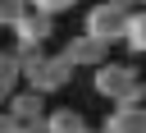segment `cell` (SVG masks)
<instances>
[{
	"mask_svg": "<svg viewBox=\"0 0 146 133\" xmlns=\"http://www.w3.org/2000/svg\"><path fill=\"white\" fill-rule=\"evenodd\" d=\"M73 83V64L64 60V50L59 55H36V60H27L23 64V87L27 92H41V96H55V92H64Z\"/></svg>",
	"mask_w": 146,
	"mask_h": 133,
	"instance_id": "obj_1",
	"label": "cell"
},
{
	"mask_svg": "<svg viewBox=\"0 0 146 133\" xmlns=\"http://www.w3.org/2000/svg\"><path fill=\"white\" fill-rule=\"evenodd\" d=\"M137 78H141V73H137V64H128V60H105L100 69H91V83H96V92H100L105 101H123Z\"/></svg>",
	"mask_w": 146,
	"mask_h": 133,
	"instance_id": "obj_2",
	"label": "cell"
},
{
	"mask_svg": "<svg viewBox=\"0 0 146 133\" xmlns=\"http://www.w3.org/2000/svg\"><path fill=\"white\" fill-rule=\"evenodd\" d=\"M123 23H128V9H119V5H91L87 9V18H82V32L87 37H96V41H105V46H114V41H123Z\"/></svg>",
	"mask_w": 146,
	"mask_h": 133,
	"instance_id": "obj_3",
	"label": "cell"
},
{
	"mask_svg": "<svg viewBox=\"0 0 146 133\" xmlns=\"http://www.w3.org/2000/svg\"><path fill=\"white\" fill-rule=\"evenodd\" d=\"M9 32L18 37V46H46V41H50V32H55V18H50V14H36V9L27 5Z\"/></svg>",
	"mask_w": 146,
	"mask_h": 133,
	"instance_id": "obj_4",
	"label": "cell"
},
{
	"mask_svg": "<svg viewBox=\"0 0 146 133\" xmlns=\"http://www.w3.org/2000/svg\"><path fill=\"white\" fill-rule=\"evenodd\" d=\"M64 60H68L73 69H100V64L110 60V46L96 41V37H87V32H78V37L64 46Z\"/></svg>",
	"mask_w": 146,
	"mask_h": 133,
	"instance_id": "obj_5",
	"label": "cell"
},
{
	"mask_svg": "<svg viewBox=\"0 0 146 133\" xmlns=\"http://www.w3.org/2000/svg\"><path fill=\"white\" fill-rule=\"evenodd\" d=\"M5 110H9L18 124L46 128V110H50V105H46V96H41V92H27V87H18V92L9 96V105H5Z\"/></svg>",
	"mask_w": 146,
	"mask_h": 133,
	"instance_id": "obj_6",
	"label": "cell"
},
{
	"mask_svg": "<svg viewBox=\"0 0 146 133\" xmlns=\"http://www.w3.org/2000/svg\"><path fill=\"white\" fill-rule=\"evenodd\" d=\"M105 133H146V105H128V101H114V110L105 115L100 124Z\"/></svg>",
	"mask_w": 146,
	"mask_h": 133,
	"instance_id": "obj_7",
	"label": "cell"
},
{
	"mask_svg": "<svg viewBox=\"0 0 146 133\" xmlns=\"http://www.w3.org/2000/svg\"><path fill=\"white\" fill-rule=\"evenodd\" d=\"M87 128V115L78 105H50L46 110V133H82Z\"/></svg>",
	"mask_w": 146,
	"mask_h": 133,
	"instance_id": "obj_8",
	"label": "cell"
},
{
	"mask_svg": "<svg viewBox=\"0 0 146 133\" xmlns=\"http://www.w3.org/2000/svg\"><path fill=\"white\" fill-rule=\"evenodd\" d=\"M123 46L132 55H146V9H128V23H123Z\"/></svg>",
	"mask_w": 146,
	"mask_h": 133,
	"instance_id": "obj_9",
	"label": "cell"
},
{
	"mask_svg": "<svg viewBox=\"0 0 146 133\" xmlns=\"http://www.w3.org/2000/svg\"><path fill=\"white\" fill-rule=\"evenodd\" d=\"M18 83H23V64H18V55H14V50H0V92L14 96Z\"/></svg>",
	"mask_w": 146,
	"mask_h": 133,
	"instance_id": "obj_10",
	"label": "cell"
},
{
	"mask_svg": "<svg viewBox=\"0 0 146 133\" xmlns=\"http://www.w3.org/2000/svg\"><path fill=\"white\" fill-rule=\"evenodd\" d=\"M27 5H32L36 14H50V18H59V14H68L78 0H27Z\"/></svg>",
	"mask_w": 146,
	"mask_h": 133,
	"instance_id": "obj_11",
	"label": "cell"
},
{
	"mask_svg": "<svg viewBox=\"0 0 146 133\" xmlns=\"http://www.w3.org/2000/svg\"><path fill=\"white\" fill-rule=\"evenodd\" d=\"M23 9H27V0H0V28H14Z\"/></svg>",
	"mask_w": 146,
	"mask_h": 133,
	"instance_id": "obj_12",
	"label": "cell"
},
{
	"mask_svg": "<svg viewBox=\"0 0 146 133\" xmlns=\"http://www.w3.org/2000/svg\"><path fill=\"white\" fill-rule=\"evenodd\" d=\"M123 101H128V105H146V78H137V83H132V92H128Z\"/></svg>",
	"mask_w": 146,
	"mask_h": 133,
	"instance_id": "obj_13",
	"label": "cell"
},
{
	"mask_svg": "<svg viewBox=\"0 0 146 133\" xmlns=\"http://www.w3.org/2000/svg\"><path fill=\"white\" fill-rule=\"evenodd\" d=\"M105 5H119V9H137V0H105Z\"/></svg>",
	"mask_w": 146,
	"mask_h": 133,
	"instance_id": "obj_14",
	"label": "cell"
},
{
	"mask_svg": "<svg viewBox=\"0 0 146 133\" xmlns=\"http://www.w3.org/2000/svg\"><path fill=\"white\" fill-rule=\"evenodd\" d=\"M82 133H105V128H91V124H87V128H82Z\"/></svg>",
	"mask_w": 146,
	"mask_h": 133,
	"instance_id": "obj_15",
	"label": "cell"
},
{
	"mask_svg": "<svg viewBox=\"0 0 146 133\" xmlns=\"http://www.w3.org/2000/svg\"><path fill=\"white\" fill-rule=\"evenodd\" d=\"M137 5H141V9H146V0H137Z\"/></svg>",
	"mask_w": 146,
	"mask_h": 133,
	"instance_id": "obj_16",
	"label": "cell"
}]
</instances>
